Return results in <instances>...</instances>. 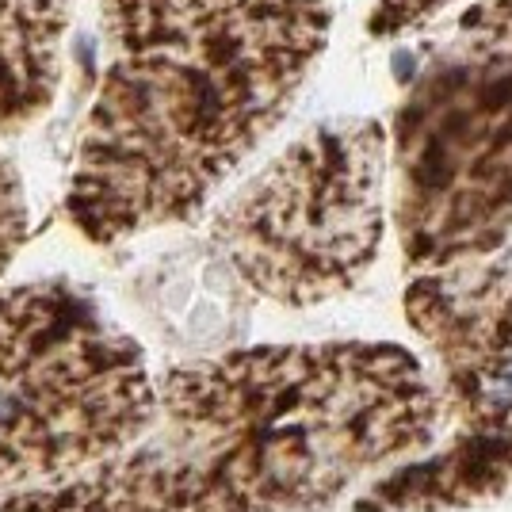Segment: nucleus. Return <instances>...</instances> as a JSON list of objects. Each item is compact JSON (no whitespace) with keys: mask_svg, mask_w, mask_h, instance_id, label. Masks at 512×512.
<instances>
[{"mask_svg":"<svg viewBox=\"0 0 512 512\" xmlns=\"http://www.w3.org/2000/svg\"><path fill=\"white\" fill-rule=\"evenodd\" d=\"M440 394L402 344H260L172 367L146 432L0 512H325L432 448Z\"/></svg>","mask_w":512,"mask_h":512,"instance_id":"obj_1","label":"nucleus"},{"mask_svg":"<svg viewBox=\"0 0 512 512\" xmlns=\"http://www.w3.org/2000/svg\"><path fill=\"white\" fill-rule=\"evenodd\" d=\"M104 73L65 214L92 245L188 222L279 127L329 0H104Z\"/></svg>","mask_w":512,"mask_h":512,"instance_id":"obj_2","label":"nucleus"},{"mask_svg":"<svg viewBox=\"0 0 512 512\" xmlns=\"http://www.w3.org/2000/svg\"><path fill=\"white\" fill-rule=\"evenodd\" d=\"M386 134L406 318L467 383L493 367L512 287V0L459 12Z\"/></svg>","mask_w":512,"mask_h":512,"instance_id":"obj_3","label":"nucleus"},{"mask_svg":"<svg viewBox=\"0 0 512 512\" xmlns=\"http://www.w3.org/2000/svg\"><path fill=\"white\" fill-rule=\"evenodd\" d=\"M157 409L138 341L81 287L0 291V493L39 490L134 444Z\"/></svg>","mask_w":512,"mask_h":512,"instance_id":"obj_4","label":"nucleus"},{"mask_svg":"<svg viewBox=\"0 0 512 512\" xmlns=\"http://www.w3.org/2000/svg\"><path fill=\"white\" fill-rule=\"evenodd\" d=\"M390 134L329 119L295 138L218 211L214 245L260 299L306 310L352 291L386 234Z\"/></svg>","mask_w":512,"mask_h":512,"instance_id":"obj_5","label":"nucleus"},{"mask_svg":"<svg viewBox=\"0 0 512 512\" xmlns=\"http://www.w3.org/2000/svg\"><path fill=\"white\" fill-rule=\"evenodd\" d=\"M467 409V428L451 436L444 451L428 463L406 467V474L386 478L367 501L371 509H448L493 497L512 478V356L478 379L455 383Z\"/></svg>","mask_w":512,"mask_h":512,"instance_id":"obj_6","label":"nucleus"},{"mask_svg":"<svg viewBox=\"0 0 512 512\" xmlns=\"http://www.w3.org/2000/svg\"><path fill=\"white\" fill-rule=\"evenodd\" d=\"M69 0H0V138L43 119L65 73Z\"/></svg>","mask_w":512,"mask_h":512,"instance_id":"obj_7","label":"nucleus"},{"mask_svg":"<svg viewBox=\"0 0 512 512\" xmlns=\"http://www.w3.org/2000/svg\"><path fill=\"white\" fill-rule=\"evenodd\" d=\"M27 241V195L16 165L0 157V279Z\"/></svg>","mask_w":512,"mask_h":512,"instance_id":"obj_8","label":"nucleus"},{"mask_svg":"<svg viewBox=\"0 0 512 512\" xmlns=\"http://www.w3.org/2000/svg\"><path fill=\"white\" fill-rule=\"evenodd\" d=\"M448 0H383L379 8H375V16H371V35H398V31H406V27H417V23H425L436 8H444Z\"/></svg>","mask_w":512,"mask_h":512,"instance_id":"obj_9","label":"nucleus"},{"mask_svg":"<svg viewBox=\"0 0 512 512\" xmlns=\"http://www.w3.org/2000/svg\"><path fill=\"white\" fill-rule=\"evenodd\" d=\"M512 356V287L509 299H505V310H501V321H497V337H493V367L501 360Z\"/></svg>","mask_w":512,"mask_h":512,"instance_id":"obj_10","label":"nucleus"}]
</instances>
